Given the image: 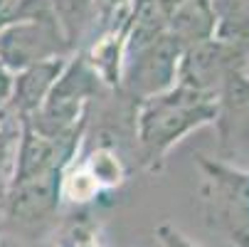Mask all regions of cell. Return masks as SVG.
I'll return each mask as SVG.
<instances>
[{"instance_id":"obj_18","label":"cell","mask_w":249,"mask_h":247,"mask_svg":"<svg viewBox=\"0 0 249 247\" xmlns=\"http://www.w3.org/2000/svg\"><path fill=\"white\" fill-rule=\"evenodd\" d=\"M124 3H126V0H96V8H99L104 15H109V13L119 10Z\"/></svg>"},{"instance_id":"obj_6","label":"cell","mask_w":249,"mask_h":247,"mask_svg":"<svg viewBox=\"0 0 249 247\" xmlns=\"http://www.w3.org/2000/svg\"><path fill=\"white\" fill-rule=\"evenodd\" d=\"M183 47L165 32L163 38L148 42L131 52L126 67V87L133 99L146 101L175 87L178 82V64H180Z\"/></svg>"},{"instance_id":"obj_12","label":"cell","mask_w":249,"mask_h":247,"mask_svg":"<svg viewBox=\"0 0 249 247\" xmlns=\"http://www.w3.org/2000/svg\"><path fill=\"white\" fill-rule=\"evenodd\" d=\"M168 32V0H136L128 22V55Z\"/></svg>"},{"instance_id":"obj_8","label":"cell","mask_w":249,"mask_h":247,"mask_svg":"<svg viewBox=\"0 0 249 247\" xmlns=\"http://www.w3.org/2000/svg\"><path fill=\"white\" fill-rule=\"evenodd\" d=\"M62 195V171H47L25 181H10L5 193L8 218L22 225H37L54 215Z\"/></svg>"},{"instance_id":"obj_4","label":"cell","mask_w":249,"mask_h":247,"mask_svg":"<svg viewBox=\"0 0 249 247\" xmlns=\"http://www.w3.org/2000/svg\"><path fill=\"white\" fill-rule=\"evenodd\" d=\"M222 163L237 166L249 158V79L244 69L230 72L215 96V119Z\"/></svg>"},{"instance_id":"obj_13","label":"cell","mask_w":249,"mask_h":247,"mask_svg":"<svg viewBox=\"0 0 249 247\" xmlns=\"http://www.w3.org/2000/svg\"><path fill=\"white\" fill-rule=\"evenodd\" d=\"M15 146H18V144H15L13 131H10V126H8V114L0 109V178H3V171H5V166H8V161H10Z\"/></svg>"},{"instance_id":"obj_10","label":"cell","mask_w":249,"mask_h":247,"mask_svg":"<svg viewBox=\"0 0 249 247\" xmlns=\"http://www.w3.org/2000/svg\"><path fill=\"white\" fill-rule=\"evenodd\" d=\"M64 64H67V62H64L62 57H54V59L32 64V67L22 69V72H18V77L13 79L10 101L15 104L20 119L32 116L35 112L42 107V101H45V96L50 94L52 84H54L57 77L62 75Z\"/></svg>"},{"instance_id":"obj_7","label":"cell","mask_w":249,"mask_h":247,"mask_svg":"<svg viewBox=\"0 0 249 247\" xmlns=\"http://www.w3.org/2000/svg\"><path fill=\"white\" fill-rule=\"evenodd\" d=\"M247 57L220 40H205L183 50L180 64H178V87H185L202 96L215 99L225 77L234 69H244Z\"/></svg>"},{"instance_id":"obj_11","label":"cell","mask_w":249,"mask_h":247,"mask_svg":"<svg viewBox=\"0 0 249 247\" xmlns=\"http://www.w3.org/2000/svg\"><path fill=\"white\" fill-rule=\"evenodd\" d=\"M217 15L215 40L249 57V0H212Z\"/></svg>"},{"instance_id":"obj_15","label":"cell","mask_w":249,"mask_h":247,"mask_svg":"<svg viewBox=\"0 0 249 247\" xmlns=\"http://www.w3.org/2000/svg\"><path fill=\"white\" fill-rule=\"evenodd\" d=\"M25 3L27 0H0V27H5L8 22H15Z\"/></svg>"},{"instance_id":"obj_14","label":"cell","mask_w":249,"mask_h":247,"mask_svg":"<svg viewBox=\"0 0 249 247\" xmlns=\"http://www.w3.org/2000/svg\"><path fill=\"white\" fill-rule=\"evenodd\" d=\"M153 237H156V242H158L160 247H200V245L190 242L180 230H175L173 225H165V223L156 228Z\"/></svg>"},{"instance_id":"obj_16","label":"cell","mask_w":249,"mask_h":247,"mask_svg":"<svg viewBox=\"0 0 249 247\" xmlns=\"http://www.w3.org/2000/svg\"><path fill=\"white\" fill-rule=\"evenodd\" d=\"M13 94V75H10V69L0 62V104L8 101Z\"/></svg>"},{"instance_id":"obj_2","label":"cell","mask_w":249,"mask_h":247,"mask_svg":"<svg viewBox=\"0 0 249 247\" xmlns=\"http://www.w3.org/2000/svg\"><path fill=\"white\" fill-rule=\"evenodd\" d=\"M205 220L234 247H249V171L197 156Z\"/></svg>"},{"instance_id":"obj_19","label":"cell","mask_w":249,"mask_h":247,"mask_svg":"<svg viewBox=\"0 0 249 247\" xmlns=\"http://www.w3.org/2000/svg\"><path fill=\"white\" fill-rule=\"evenodd\" d=\"M247 79H249V75H247Z\"/></svg>"},{"instance_id":"obj_3","label":"cell","mask_w":249,"mask_h":247,"mask_svg":"<svg viewBox=\"0 0 249 247\" xmlns=\"http://www.w3.org/2000/svg\"><path fill=\"white\" fill-rule=\"evenodd\" d=\"M96 92H99L96 67L84 57L72 59L69 64H64L62 75L57 77L50 94L45 96L42 107L22 121L45 136L67 133V131L77 129V124H82L84 104Z\"/></svg>"},{"instance_id":"obj_1","label":"cell","mask_w":249,"mask_h":247,"mask_svg":"<svg viewBox=\"0 0 249 247\" xmlns=\"http://www.w3.org/2000/svg\"><path fill=\"white\" fill-rule=\"evenodd\" d=\"M215 119V99L173 87L158 96L141 101L136 114V138L141 146V161L148 171H158L168 151L195 129H202Z\"/></svg>"},{"instance_id":"obj_5","label":"cell","mask_w":249,"mask_h":247,"mask_svg":"<svg viewBox=\"0 0 249 247\" xmlns=\"http://www.w3.org/2000/svg\"><path fill=\"white\" fill-rule=\"evenodd\" d=\"M67 42L62 40L57 20L35 15L0 27V62L8 69H22L62 57Z\"/></svg>"},{"instance_id":"obj_9","label":"cell","mask_w":249,"mask_h":247,"mask_svg":"<svg viewBox=\"0 0 249 247\" xmlns=\"http://www.w3.org/2000/svg\"><path fill=\"white\" fill-rule=\"evenodd\" d=\"M212 0H168V35L183 50L215 38Z\"/></svg>"},{"instance_id":"obj_17","label":"cell","mask_w":249,"mask_h":247,"mask_svg":"<svg viewBox=\"0 0 249 247\" xmlns=\"http://www.w3.org/2000/svg\"><path fill=\"white\" fill-rule=\"evenodd\" d=\"M0 247H42V245L32 242L27 237H18V235H0Z\"/></svg>"}]
</instances>
